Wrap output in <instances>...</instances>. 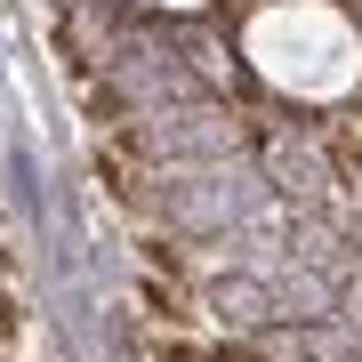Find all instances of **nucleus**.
Instances as JSON below:
<instances>
[{
  "instance_id": "f257e3e1",
  "label": "nucleus",
  "mask_w": 362,
  "mask_h": 362,
  "mask_svg": "<svg viewBox=\"0 0 362 362\" xmlns=\"http://www.w3.org/2000/svg\"><path fill=\"white\" fill-rule=\"evenodd\" d=\"M121 226L137 362H362V0H40Z\"/></svg>"
}]
</instances>
